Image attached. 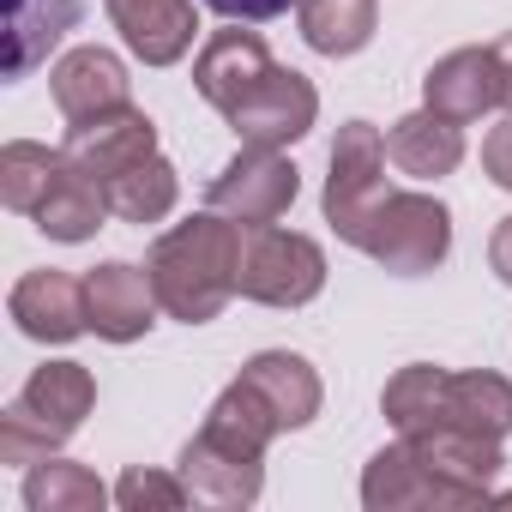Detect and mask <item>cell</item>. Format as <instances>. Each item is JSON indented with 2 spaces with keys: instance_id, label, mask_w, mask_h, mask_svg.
I'll use <instances>...</instances> for the list:
<instances>
[{
  "instance_id": "cell-34",
  "label": "cell",
  "mask_w": 512,
  "mask_h": 512,
  "mask_svg": "<svg viewBox=\"0 0 512 512\" xmlns=\"http://www.w3.org/2000/svg\"><path fill=\"white\" fill-rule=\"evenodd\" d=\"M494 506H512V488H506V494H494Z\"/></svg>"
},
{
  "instance_id": "cell-29",
  "label": "cell",
  "mask_w": 512,
  "mask_h": 512,
  "mask_svg": "<svg viewBox=\"0 0 512 512\" xmlns=\"http://www.w3.org/2000/svg\"><path fill=\"white\" fill-rule=\"evenodd\" d=\"M55 452H61V440L37 416H25L19 404H7V416H0V464H43Z\"/></svg>"
},
{
  "instance_id": "cell-21",
  "label": "cell",
  "mask_w": 512,
  "mask_h": 512,
  "mask_svg": "<svg viewBox=\"0 0 512 512\" xmlns=\"http://www.w3.org/2000/svg\"><path fill=\"white\" fill-rule=\"evenodd\" d=\"M103 217H109V187L67 157L61 175H55V187H49V199L37 205V229L49 241H91L103 229Z\"/></svg>"
},
{
  "instance_id": "cell-26",
  "label": "cell",
  "mask_w": 512,
  "mask_h": 512,
  "mask_svg": "<svg viewBox=\"0 0 512 512\" xmlns=\"http://www.w3.org/2000/svg\"><path fill=\"white\" fill-rule=\"evenodd\" d=\"M61 163H67V151H49L37 139H7L0 145V199H7V211L37 217V205L49 199Z\"/></svg>"
},
{
  "instance_id": "cell-4",
  "label": "cell",
  "mask_w": 512,
  "mask_h": 512,
  "mask_svg": "<svg viewBox=\"0 0 512 512\" xmlns=\"http://www.w3.org/2000/svg\"><path fill=\"white\" fill-rule=\"evenodd\" d=\"M362 253L398 278H422V272L446 266V253H452V211L434 193H398L392 187V199L380 205V217L362 235Z\"/></svg>"
},
{
  "instance_id": "cell-10",
  "label": "cell",
  "mask_w": 512,
  "mask_h": 512,
  "mask_svg": "<svg viewBox=\"0 0 512 512\" xmlns=\"http://www.w3.org/2000/svg\"><path fill=\"white\" fill-rule=\"evenodd\" d=\"M272 67H278V61H272L266 37L235 25V31H211V37L199 43V55H193V85H199V97H205L217 115H229Z\"/></svg>"
},
{
  "instance_id": "cell-12",
  "label": "cell",
  "mask_w": 512,
  "mask_h": 512,
  "mask_svg": "<svg viewBox=\"0 0 512 512\" xmlns=\"http://www.w3.org/2000/svg\"><path fill=\"white\" fill-rule=\"evenodd\" d=\"M103 7H109V25L121 31V43L145 67H175L199 37L193 0H103Z\"/></svg>"
},
{
  "instance_id": "cell-18",
  "label": "cell",
  "mask_w": 512,
  "mask_h": 512,
  "mask_svg": "<svg viewBox=\"0 0 512 512\" xmlns=\"http://www.w3.org/2000/svg\"><path fill=\"white\" fill-rule=\"evenodd\" d=\"M25 416H37L61 446L85 428V416L97 410V380H91V368L85 362H43L31 380H25V392L13 398Z\"/></svg>"
},
{
  "instance_id": "cell-6",
  "label": "cell",
  "mask_w": 512,
  "mask_h": 512,
  "mask_svg": "<svg viewBox=\"0 0 512 512\" xmlns=\"http://www.w3.org/2000/svg\"><path fill=\"white\" fill-rule=\"evenodd\" d=\"M223 121L235 127L241 145H278V151H290V145L308 139V127L320 121V91H314V79H302L296 67H272Z\"/></svg>"
},
{
  "instance_id": "cell-24",
  "label": "cell",
  "mask_w": 512,
  "mask_h": 512,
  "mask_svg": "<svg viewBox=\"0 0 512 512\" xmlns=\"http://www.w3.org/2000/svg\"><path fill=\"white\" fill-rule=\"evenodd\" d=\"M446 428H470V434L506 440L512 434V380L488 374V368L452 374V386H446Z\"/></svg>"
},
{
  "instance_id": "cell-2",
  "label": "cell",
  "mask_w": 512,
  "mask_h": 512,
  "mask_svg": "<svg viewBox=\"0 0 512 512\" xmlns=\"http://www.w3.org/2000/svg\"><path fill=\"white\" fill-rule=\"evenodd\" d=\"M235 290L260 308H308L326 290V247L284 223H253V229H241Z\"/></svg>"
},
{
  "instance_id": "cell-30",
  "label": "cell",
  "mask_w": 512,
  "mask_h": 512,
  "mask_svg": "<svg viewBox=\"0 0 512 512\" xmlns=\"http://www.w3.org/2000/svg\"><path fill=\"white\" fill-rule=\"evenodd\" d=\"M482 169H488V181H494V187H506V193H512V115L482 139Z\"/></svg>"
},
{
  "instance_id": "cell-20",
  "label": "cell",
  "mask_w": 512,
  "mask_h": 512,
  "mask_svg": "<svg viewBox=\"0 0 512 512\" xmlns=\"http://www.w3.org/2000/svg\"><path fill=\"white\" fill-rule=\"evenodd\" d=\"M79 25V0H7V85L31 79Z\"/></svg>"
},
{
  "instance_id": "cell-22",
  "label": "cell",
  "mask_w": 512,
  "mask_h": 512,
  "mask_svg": "<svg viewBox=\"0 0 512 512\" xmlns=\"http://www.w3.org/2000/svg\"><path fill=\"white\" fill-rule=\"evenodd\" d=\"M296 25H302V43L314 55H362L380 31V7L374 0H296Z\"/></svg>"
},
{
  "instance_id": "cell-7",
  "label": "cell",
  "mask_w": 512,
  "mask_h": 512,
  "mask_svg": "<svg viewBox=\"0 0 512 512\" xmlns=\"http://www.w3.org/2000/svg\"><path fill=\"white\" fill-rule=\"evenodd\" d=\"M362 506L368 512H470V500L452 482H440L410 452V440H398V446H386V452L368 458V470H362Z\"/></svg>"
},
{
  "instance_id": "cell-17",
  "label": "cell",
  "mask_w": 512,
  "mask_h": 512,
  "mask_svg": "<svg viewBox=\"0 0 512 512\" xmlns=\"http://www.w3.org/2000/svg\"><path fill=\"white\" fill-rule=\"evenodd\" d=\"M241 380L260 392L272 410H278L284 434L308 428V422L320 416V404H326V386H320L314 362H308V356H296V350H260L253 362H241Z\"/></svg>"
},
{
  "instance_id": "cell-14",
  "label": "cell",
  "mask_w": 512,
  "mask_h": 512,
  "mask_svg": "<svg viewBox=\"0 0 512 512\" xmlns=\"http://www.w3.org/2000/svg\"><path fill=\"white\" fill-rule=\"evenodd\" d=\"M79 169H91L97 181H109V175H121V169H133V163H145L151 151H157V127H151V115L145 109H109V115H97V121H73V133H67V145H61Z\"/></svg>"
},
{
  "instance_id": "cell-19",
  "label": "cell",
  "mask_w": 512,
  "mask_h": 512,
  "mask_svg": "<svg viewBox=\"0 0 512 512\" xmlns=\"http://www.w3.org/2000/svg\"><path fill=\"white\" fill-rule=\"evenodd\" d=\"M386 157H392L404 175H416V181H440V175H452V169L464 163V127L446 121V115H434V109L422 103L416 115L392 121Z\"/></svg>"
},
{
  "instance_id": "cell-3",
  "label": "cell",
  "mask_w": 512,
  "mask_h": 512,
  "mask_svg": "<svg viewBox=\"0 0 512 512\" xmlns=\"http://www.w3.org/2000/svg\"><path fill=\"white\" fill-rule=\"evenodd\" d=\"M392 199L386 187V139L368 121H344L332 139V175H326V223L338 229V241L362 247L368 223L380 217V205Z\"/></svg>"
},
{
  "instance_id": "cell-32",
  "label": "cell",
  "mask_w": 512,
  "mask_h": 512,
  "mask_svg": "<svg viewBox=\"0 0 512 512\" xmlns=\"http://www.w3.org/2000/svg\"><path fill=\"white\" fill-rule=\"evenodd\" d=\"M488 266H494V278L512 290V217H500L494 235H488Z\"/></svg>"
},
{
  "instance_id": "cell-15",
  "label": "cell",
  "mask_w": 512,
  "mask_h": 512,
  "mask_svg": "<svg viewBox=\"0 0 512 512\" xmlns=\"http://www.w3.org/2000/svg\"><path fill=\"white\" fill-rule=\"evenodd\" d=\"M410 452H416L440 482H452L470 506H488V500H494V476L506 470L500 440L470 434V428H434V434H416Z\"/></svg>"
},
{
  "instance_id": "cell-9",
  "label": "cell",
  "mask_w": 512,
  "mask_h": 512,
  "mask_svg": "<svg viewBox=\"0 0 512 512\" xmlns=\"http://www.w3.org/2000/svg\"><path fill=\"white\" fill-rule=\"evenodd\" d=\"M85 308H91V332L109 338V344H139L151 326H157V290H151V272L127 266V260H103L91 278H85Z\"/></svg>"
},
{
  "instance_id": "cell-27",
  "label": "cell",
  "mask_w": 512,
  "mask_h": 512,
  "mask_svg": "<svg viewBox=\"0 0 512 512\" xmlns=\"http://www.w3.org/2000/svg\"><path fill=\"white\" fill-rule=\"evenodd\" d=\"M103 500H115V488H103L97 470H85L73 458H43L25 476V506L31 512H97Z\"/></svg>"
},
{
  "instance_id": "cell-8",
  "label": "cell",
  "mask_w": 512,
  "mask_h": 512,
  "mask_svg": "<svg viewBox=\"0 0 512 512\" xmlns=\"http://www.w3.org/2000/svg\"><path fill=\"white\" fill-rule=\"evenodd\" d=\"M7 314L25 338L37 344H73L91 332V308H85V278L73 272H25L7 296Z\"/></svg>"
},
{
  "instance_id": "cell-33",
  "label": "cell",
  "mask_w": 512,
  "mask_h": 512,
  "mask_svg": "<svg viewBox=\"0 0 512 512\" xmlns=\"http://www.w3.org/2000/svg\"><path fill=\"white\" fill-rule=\"evenodd\" d=\"M494 49V61H500V103L512 109V31L500 37V43H488Z\"/></svg>"
},
{
  "instance_id": "cell-28",
  "label": "cell",
  "mask_w": 512,
  "mask_h": 512,
  "mask_svg": "<svg viewBox=\"0 0 512 512\" xmlns=\"http://www.w3.org/2000/svg\"><path fill=\"white\" fill-rule=\"evenodd\" d=\"M193 500V488L181 482V470L169 476V470H121V482H115V506L121 512H181Z\"/></svg>"
},
{
  "instance_id": "cell-1",
  "label": "cell",
  "mask_w": 512,
  "mask_h": 512,
  "mask_svg": "<svg viewBox=\"0 0 512 512\" xmlns=\"http://www.w3.org/2000/svg\"><path fill=\"white\" fill-rule=\"evenodd\" d=\"M145 272H151V290L163 302L169 320L181 326H205L229 308L235 278H241V223L223 217V211H193L187 223L163 229L145 253Z\"/></svg>"
},
{
  "instance_id": "cell-11",
  "label": "cell",
  "mask_w": 512,
  "mask_h": 512,
  "mask_svg": "<svg viewBox=\"0 0 512 512\" xmlns=\"http://www.w3.org/2000/svg\"><path fill=\"white\" fill-rule=\"evenodd\" d=\"M49 85H55V109H61L67 121H97V115H109V109H127V103H133L127 61H121V55H109V49H97V43H85V49L61 55V61H55V73H49Z\"/></svg>"
},
{
  "instance_id": "cell-5",
  "label": "cell",
  "mask_w": 512,
  "mask_h": 512,
  "mask_svg": "<svg viewBox=\"0 0 512 512\" xmlns=\"http://www.w3.org/2000/svg\"><path fill=\"white\" fill-rule=\"evenodd\" d=\"M296 193H302V175H296V163L278 145H241L217 169L205 205L223 211V217H235L241 229H253V223H278L296 205Z\"/></svg>"
},
{
  "instance_id": "cell-16",
  "label": "cell",
  "mask_w": 512,
  "mask_h": 512,
  "mask_svg": "<svg viewBox=\"0 0 512 512\" xmlns=\"http://www.w3.org/2000/svg\"><path fill=\"white\" fill-rule=\"evenodd\" d=\"M181 482L193 488V500H211V506H253L266 494V464L260 458H241L205 434H193L181 446Z\"/></svg>"
},
{
  "instance_id": "cell-31",
  "label": "cell",
  "mask_w": 512,
  "mask_h": 512,
  "mask_svg": "<svg viewBox=\"0 0 512 512\" xmlns=\"http://www.w3.org/2000/svg\"><path fill=\"white\" fill-rule=\"evenodd\" d=\"M205 7H211L217 19H229V25H260V19H278V13H290L296 0H205Z\"/></svg>"
},
{
  "instance_id": "cell-13",
  "label": "cell",
  "mask_w": 512,
  "mask_h": 512,
  "mask_svg": "<svg viewBox=\"0 0 512 512\" xmlns=\"http://www.w3.org/2000/svg\"><path fill=\"white\" fill-rule=\"evenodd\" d=\"M422 103L434 115L458 121V127H470L488 109H500V61H494V49H452V55H440L428 67V79H422Z\"/></svg>"
},
{
  "instance_id": "cell-23",
  "label": "cell",
  "mask_w": 512,
  "mask_h": 512,
  "mask_svg": "<svg viewBox=\"0 0 512 512\" xmlns=\"http://www.w3.org/2000/svg\"><path fill=\"white\" fill-rule=\"evenodd\" d=\"M446 386H452V374L434 368V362H410V368H398V374L386 380L380 410H386V422L398 428V440H416V434L446 428Z\"/></svg>"
},
{
  "instance_id": "cell-25",
  "label": "cell",
  "mask_w": 512,
  "mask_h": 512,
  "mask_svg": "<svg viewBox=\"0 0 512 512\" xmlns=\"http://www.w3.org/2000/svg\"><path fill=\"white\" fill-rule=\"evenodd\" d=\"M103 187H109V211H115L121 223H163V217L175 211V199H181V175H175V163L157 157V151H151L145 163L109 175Z\"/></svg>"
}]
</instances>
